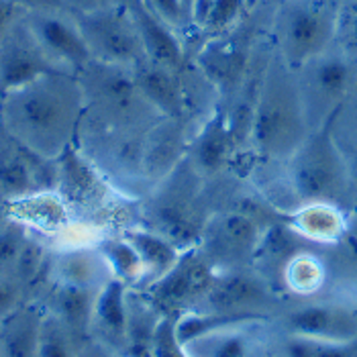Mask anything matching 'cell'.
<instances>
[{
	"instance_id": "24",
	"label": "cell",
	"mask_w": 357,
	"mask_h": 357,
	"mask_svg": "<svg viewBox=\"0 0 357 357\" xmlns=\"http://www.w3.org/2000/svg\"><path fill=\"white\" fill-rule=\"evenodd\" d=\"M43 312L37 306H19L0 321V356L37 357Z\"/></svg>"
},
{
	"instance_id": "32",
	"label": "cell",
	"mask_w": 357,
	"mask_h": 357,
	"mask_svg": "<svg viewBox=\"0 0 357 357\" xmlns=\"http://www.w3.org/2000/svg\"><path fill=\"white\" fill-rule=\"evenodd\" d=\"M78 349L74 347V335L55 317L45 314L39 329L37 357H76Z\"/></svg>"
},
{
	"instance_id": "22",
	"label": "cell",
	"mask_w": 357,
	"mask_h": 357,
	"mask_svg": "<svg viewBox=\"0 0 357 357\" xmlns=\"http://www.w3.org/2000/svg\"><path fill=\"white\" fill-rule=\"evenodd\" d=\"M288 225L310 243L335 245L347 231L349 220L341 206L329 202H308L298 204L290 215Z\"/></svg>"
},
{
	"instance_id": "33",
	"label": "cell",
	"mask_w": 357,
	"mask_h": 357,
	"mask_svg": "<svg viewBox=\"0 0 357 357\" xmlns=\"http://www.w3.org/2000/svg\"><path fill=\"white\" fill-rule=\"evenodd\" d=\"M29 235L25 225L17 219H6L0 227V275L15 270V264L27 243Z\"/></svg>"
},
{
	"instance_id": "6",
	"label": "cell",
	"mask_w": 357,
	"mask_h": 357,
	"mask_svg": "<svg viewBox=\"0 0 357 357\" xmlns=\"http://www.w3.org/2000/svg\"><path fill=\"white\" fill-rule=\"evenodd\" d=\"M339 4L335 0H288L275 17L278 57L298 70L329 52L337 35Z\"/></svg>"
},
{
	"instance_id": "1",
	"label": "cell",
	"mask_w": 357,
	"mask_h": 357,
	"mask_svg": "<svg viewBox=\"0 0 357 357\" xmlns=\"http://www.w3.org/2000/svg\"><path fill=\"white\" fill-rule=\"evenodd\" d=\"M82 121V86L68 70L50 72L0 98V127L50 160H57L78 141Z\"/></svg>"
},
{
	"instance_id": "8",
	"label": "cell",
	"mask_w": 357,
	"mask_h": 357,
	"mask_svg": "<svg viewBox=\"0 0 357 357\" xmlns=\"http://www.w3.org/2000/svg\"><path fill=\"white\" fill-rule=\"evenodd\" d=\"M215 275V266L198 245L186 249L162 278L145 286V304L158 317H180L202 303Z\"/></svg>"
},
{
	"instance_id": "43",
	"label": "cell",
	"mask_w": 357,
	"mask_h": 357,
	"mask_svg": "<svg viewBox=\"0 0 357 357\" xmlns=\"http://www.w3.org/2000/svg\"><path fill=\"white\" fill-rule=\"evenodd\" d=\"M76 357H119L112 349H109L107 345H102L96 339H86L82 347H78Z\"/></svg>"
},
{
	"instance_id": "37",
	"label": "cell",
	"mask_w": 357,
	"mask_h": 357,
	"mask_svg": "<svg viewBox=\"0 0 357 357\" xmlns=\"http://www.w3.org/2000/svg\"><path fill=\"white\" fill-rule=\"evenodd\" d=\"M145 2L160 19H164L169 27L182 29L190 25L188 15L182 6V0H145Z\"/></svg>"
},
{
	"instance_id": "31",
	"label": "cell",
	"mask_w": 357,
	"mask_h": 357,
	"mask_svg": "<svg viewBox=\"0 0 357 357\" xmlns=\"http://www.w3.org/2000/svg\"><path fill=\"white\" fill-rule=\"evenodd\" d=\"M286 357H357V337L351 341H317L288 335L284 343Z\"/></svg>"
},
{
	"instance_id": "19",
	"label": "cell",
	"mask_w": 357,
	"mask_h": 357,
	"mask_svg": "<svg viewBox=\"0 0 357 357\" xmlns=\"http://www.w3.org/2000/svg\"><path fill=\"white\" fill-rule=\"evenodd\" d=\"M133 76L145 100L162 119H180L184 110V88L180 74L151 59H141L133 68Z\"/></svg>"
},
{
	"instance_id": "35",
	"label": "cell",
	"mask_w": 357,
	"mask_h": 357,
	"mask_svg": "<svg viewBox=\"0 0 357 357\" xmlns=\"http://www.w3.org/2000/svg\"><path fill=\"white\" fill-rule=\"evenodd\" d=\"M174 323L176 317H162L158 321L151 339V357H190L184 345L176 339Z\"/></svg>"
},
{
	"instance_id": "40",
	"label": "cell",
	"mask_w": 357,
	"mask_h": 357,
	"mask_svg": "<svg viewBox=\"0 0 357 357\" xmlns=\"http://www.w3.org/2000/svg\"><path fill=\"white\" fill-rule=\"evenodd\" d=\"M17 303H19L17 286L6 275H0V321L6 319L13 310L19 308Z\"/></svg>"
},
{
	"instance_id": "3",
	"label": "cell",
	"mask_w": 357,
	"mask_h": 357,
	"mask_svg": "<svg viewBox=\"0 0 357 357\" xmlns=\"http://www.w3.org/2000/svg\"><path fill=\"white\" fill-rule=\"evenodd\" d=\"M84 92V114L110 133L147 135L162 116L141 94L133 70L90 59L76 74Z\"/></svg>"
},
{
	"instance_id": "11",
	"label": "cell",
	"mask_w": 357,
	"mask_h": 357,
	"mask_svg": "<svg viewBox=\"0 0 357 357\" xmlns=\"http://www.w3.org/2000/svg\"><path fill=\"white\" fill-rule=\"evenodd\" d=\"M200 304V310L268 319L266 310L272 306V290L261 275L245 272L243 268L227 270L217 272Z\"/></svg>"
},
{
	"instance_id": "48",
	"label": "cell",
	"mask_w": 357,
	"mask_h": 357,
	"mask_svg": "<svg viewBox=\"0 0 357 357\" xmlns=\"http://www.w3.org/2000/svg\"><path fill=\"white\" fill-rule=\"evenodd\" d=\"M0 98H2V96H0Z\"/></svg>"
},
{
	"instance_id": "49",
	"label": "cell",
	"mask_w": 357,
	"mask_h": 357,
	"mask_svg": "<svg viewBox=\"0 0 357 357\" xmlns=\"http://www.w3.org/2000/svg\"><path fill=\"white\" fill-rule=\"evenodd\" d=\"M0 357H2V356H0Z\"/></svg>"
},
{
	"instance_id": "13",
	"label": "cell",
	"mask_w": 357,
	"mask_h": 357,
	"mask_svg": "<svg viewBox=\"0 0 357 357\" xmlns=\"http://www.w3.org/2000/svg\"><path fill=\"white\" fill-rule=\"evenodd\" d=\"M25 23L57 68L78 74L92 59L78 23L59 15V10L25 13Z\"/></svg>"
},
{
	"instance_id": "20",
	"label": "cell",
	"mask_w": 357,
	"mask_h": 357,
	"mask_svg": "<svg viewBox=\"0 0 357 357\" xmlns=\"http://www.w3.org/2000/svg\"><path fill=\"white\" fill-rule=\"evenodd\" d=\"M261 323H243L213 331L184 345L190 357H264Z\"/></svg>"
},
{
	"instance_id": "15",
	"label": "cell",
	"mask_w": 357,
	"mask_h": 357,
	"mask_svg": "<svg viewBox=\"0 0 357 357\" xmlns=\"http://www.w3.org/2000/svg\"><path fill=\"white\" fill-rule=\"evenodd\" d=\"M127 288L129 286L116 278L107 280L96 292L90 323L92 339L107 345L119 357H123L129 345L131 304Z\"/></svg>"
},
{
	"instance_id": "25",
	"label": "cell",
	"mask_w": 357,
	"mask_h": 357,
	"mask_svg": "<svg viewBox=\"0 0 357 357\" xmlns=\"http://www.w3.org/2000/svg\"><path fill=\"white\" fill-rule=\"evenodd\" d=\"M55 274L59 278V284L82 288H100L112 278L96 248H72L61 251L55 259Z\"/></svg>"
},
{
	"instance_id": "39",
	"label": "cell",
	"mask_w": 357,
	"mask_h": 357,
	"mask_svg": "<svg viewBox=\"0 0 357 357\" xmlns=\"http://www.w3.org/2000/svg\"><path fill=\"white\" fill-rule=\"evenodd\" d=\"M341 249V257L343 261L357 270V222L356 225H347V231L343 233V237L335 243Z\"/></svg>"
},
{
	"instance_id": "44",
	"label": "cell",
	"mask_w": 357,
	"mask_h": 357,
	"mask_svg": "<svg viewBox=\"0 0 357 357\" xmlns=\"http://www.w3.org/2000/svg\"><path fill=\"white\" fill-rule=\"evenodd\" d=\"M25 13H37V10H59L63 8L61 0H15Z\"/></svg>"
},
{
	"instance_id": "28",
	"label": "cell",
	"mask_w": 357,
	"mask_h": 357,
	"mask_svg": "<svg viewBox=\"0 0 357 357\" xmlns=\"http://www.w3.org/2000/svg\"><path fill=\"white\" fill-rule=\"evenodd\" d=\"M249 0H196L192 25L204 29L211 37H219L235 27L245 15Z\"/></svg>"
},
{
	"instance_id": "4",
	"label": "cell",
	"mask_w": 357,
	"mask_h": 357,
	"mask_svg": "<svg viewBox=\"0 0 357 357\" xmlns=\"http://www.w3.org/2000/svg\"><path fill=\"white\" fill-rule=\"evenodd\" d=\"M339 110L333 112L321 127L312 129L288 160L290 190L298 204L329 202L341 206L354 188L343 151L333 133Z\"/></svg>"
},
{
	"instance_id": "50",
	"label": "cell",
	"mask_w": 357,
	"mask_h": 357,
	"mask_svg": "<svg viewBox=\"0 0 357 357\" xmlns=\"http://www.w3.org/2000/svg\"><path fill=\"white\" fill-rule=\"evenodd\" d=\"M356 92H357V90H356Z\"/></svg>"
},
{
	"instance_id": "46",
	"label": "cell",
	"mask_w": 357,
	"mask_h": 357,
	"mask_svg": "<svg viewBox=\"0 0 357 357\" xmlns=\"http://www.w3.org/2000/svg\"><path fill=\"white\" fill-rule=\"evenodd\" d=\"M4 220H6V217H4V215H2V211H0V227L4 225Z\"/></svg>"
},
{
	"instance_id": "23",
	"label": "cell",
	"mask_w": 357,
	"mask_h": 357,
	"mask_svg": "<svg viewBox=\"0 0 357 357\" xmlns=\"http://www.w3.org/2000/svg\"><path fill=\"white\" fill-rule=\"evenodd\" d=\"M102 188L98 169L84 155L78 141L57 158V192L74 202L96 198Z\"/></svg>"
},
{
	"instance_id": "18",
	"label": "cell",
	"mask_w": 357,
	"mask_h": 357,
	"mask_svg": "<svg viewBox=\"0 0 357 357\" xmlns=\"http://www.w3.org/2000/svg\"><path fill=\"white\" fill-rule=\"evenodd\" d=\"M249 47L237 37L225 33L211 37L198 52V68L219 90H233L248 74Z\"/></svg>"
},
{
	"instance_id": "21",
	"label": "cell",
	"mask_w": 357,
	"mask_h": 357,
	"mask_svg": "<svg viewBox=\"0 0 357 357\" xmlns=\"http://www.w3.org/2000/svg\"><path fill=\"white\" fill-rule=\"evenodd\" d=\"M35 194L37 188L29 147L0 127V202L17 204Z\"/></svg>"
},
{
	"instance_id": "36",
	"label": "cell",
	"mask_w": 357,
	"mask_h": 357,
	"mask_svg": "<svg viewBox=\"0 0 357 357\" xmlns=\"http://www.w3.org/2000/svg\"><path fill=\"white\" fill-rule=\"evenodd\" d=\"M43 264H45V251H43V248L37 241L27 239V243H25V248L21 251L13 272L19 275L21 280H33L35 275L41 272Z\"/></svg>"
},
{
	"instance_id": "45",
	"label": "cell",
	"mask_w": 357,
	"mask_h": 357,
	"mask_svg": "<svg viewBox=\"0 0 357 357\" xmlns=\"http://www.w3.org/2000/svg\"><path fill=\"white\" fill-rule=\"evenodd\" d=\"M194 4H196V0H182V6H184V10H186V15H188V21H190V25H192Z\"/></svg>"
},
{
	"instance_id": "41",
	"label": "cell",
	"mask_w": 357,
	"mask_h": 357,
	"mask_svg": "<svg viewBox=\"0 0 357 357\" xmlns=\"http://www.w3.org/2000/svg\"><path fill=\"white\" fill-rule=\"evenodd\" d=\"M341 151H343V158H345V164L349 169V178H351V186L357 188V131H354L349 139L343 143V141H337Z\"/></svg>"
},
{
	"instance_id": "14",
	"label": "cell",
	"mask_w": 357,
	"mask_h": 357,
	"mask_svg": "<svg viewBox=\"0 0 357 357\" xmlns=\"http://www.w3.org/2000/svg\"><path fill=\"white\" fill-rule=\"evenodd\" d=\"M288 335L317 341H351L357 337V308L343 303H310L286 317Z\"/></svg>"
},
{
	"instance_id": "30",
	"label": "cell",
	"mask_w": 357,
	"mask_h": 357,
	"mask_svg": "<svg viewBox=\"0 0 357 357\" xmlns=\"http://www.w3.org/2000/svg\"><path fill=\"white\" fill-rule=\"evenodd\" d=\"M284 284L296 294H312L327 280V266L310 251H298L282 270Z\"/></svg>"
},
{
	"instance_id": "42",
	"label": "cell",
	"mask_w": 357,
	"mask_h": 357,
	"mask_svg": "<svg viewBox=\"0 0 357 357\" xmlns=\"http://www.w3.org/2000/svg\"><path fill=\"white\" fill-rule=\"evenodd\" d=\"M61 2H63V6H70L78 15H82V13H90V10H98V8H105V6L125 2V0H61Z\"/></svg>"
},
{
	"instance_id": "7",
	"label": "cell",
	"mask_w": 357,
	"mask_h": 357,
	"mask_svg": "<svg viewBox=\"0 0 357 357\" xmlns=\"http://www.w3.org/2000/svg\"><path fill=\"white\" fill-rule=\"evenodd\" d=\"M308 129L321 127L357 90V59L333 50L294 70Z\"/></svg>"
},
{
	"instance_id": "38",
	"label": "cell",
	"mask_w": 357,
	"mask_h": 357,
	"mask_svg": "<svg viewBox=\"0 0 357 357\" xmlns=\"http://www.w3.org/2000/svg\"><path fill=\"white\" fill-rule=\"evenodd\" d=\"M25 17V10L15 0H0V41Z\"/></svg>"
},
{
	"instance_id": "16",
	"label": "cell",
	"mask_w": 357,
	"mask_h": 357,
	"mask_svg": "<svg viewBox=\"0 0 357 357\" xmlns=\"http://www.w3.org/2000/svg\"><path fill=\"white\" fill-rule=\"evenodd\" d=\"M125 4L135 21L147 59L165 66L169 70L182 72L186 66V55L176 29L169 27L164 19H160L147 6L145 0H125Z\"/></svg>"
},
{
	"instance_id": "29",
	"label": "cell",
	"mask_w": 357,
	"mask_h": 357,
	"mask_svg": "<svg viewBox=\"0 0 357 357\" xmlns=\"http://www.w3.org/2000/svg\"><path fill=\"white\" fill-rule=\"evenodd\" d=\"M96 249L100 251L107 268L112 278L129 284L143 282V264L139 259L137 249L133 243L123 237H105L96 243Z\"/></svg>"
},
{
	"instance_id": "34",
	"label": "cell",
	"mask_w": 357,
	"mask_h": 357,
	"mask_svg": "<svg viewBox=\"0 0 357 357\" xmlns=\"http://www.w3.org/2000/svg\"><path fill=\"white\" fill-rule=\"evenodd\" d=\"M335 43H339L343 54L357 59V0H345L339 4Z\"/></svg>"
},
{
	"instance_id": "17",
	"label": "cell",
	"mask_w": 357,
	"mask_h": 357,
	"mask_svg": "<svg viewBox=\"0 0 357 357\" xmlns=\"http://www.w3.org/2000/svg\"><path fill=\"white\" fill-rule=\"evenodd\" d=\"M233 147L235 129L231 125V119L222 110H217L202 123L196 135L188 141L186 160L200 176H213L229 164Z\"/></svg>"
},
{
	"instance_id": "26",
	"label": "cell",
	"mask_w": 357,
	"mask_h": 357,
	"mask_svg": "<svg viewBox=\"0 0 357 357\" xmlns=\"http://www.w3.org/2000/svg\"><path fill=\"white\" fill-rule=\"evenodd\" d=\"M98 288H82L72 284H57L54 292V310L66 329L74 335V339H88L90 337V323H92V310L96 301Z\"/></svg>"
},
{
	"instance_id": "47",
	"label": "cell",
	"mask_w": 357,
	"mask_h": 357,
	"mask_svg": "<svg viewBox=\"0 0 357 357\" xmlns=\"http://www.w3.org/2000/svg\"><path fill=\"white\" fill-rule=\"evenodd\" d=\"M249 2H253V0H249Z\"/></svg>"
},
{
	"instance_id": "27",
	"label": "cell",
	"mask_w": 357,
	"mask_h": 357,
	"mask_svg": "<svg viewBox=\"0 0 357 357\" xmlns=\"http://www.w3.org/2000/svg\"><path fill=\"white\" fill-rule=\"evenodd\" d=\"M125 237L137 249L139 259L143 264V282L145 286L162 275L178 261L182 249L176 248L167 237L151 229H129Z\"/></svg>"
},
{
	"instance_id": "2",
	"label": "cell",
	"mask_w": 357,
	"mask_h": 357,
	"mask_svg": "<svg viewBox=\"0 0 357 357\" xmlns=\"http://www.w3.org/2000/svg\"><path fill=\"white\" fill-rule=\"evenodd\" d=\"M308 133L296 74L275 54L259 78L251 107V145L266 160L288 162Z\"/></svg>"
},
{
	"instance_id": "5",
	"label": "cell",
	"mask_w": 357,
	"mask_h": 357,
	"mask_svg": "<svg viewBox=\"0 0 357 357\" xmlns=\"http://www.w3.org/2000/svg\"><path fill=\"white\" fill-rule=\"evenodd\" d=\"M200 180L202 176L186 160L176 165L145 206L151 231L167 237L182 251L196 248L206 220L200 211Z\"/></svg>"
},
{
	"instance_id": "10",
	"label": "cell",
	"mask_w": 357,
	"mask_h": 357,
	"mask_svg": "<svg viewBox=\"0 0 357 357\" xmlns=\"http://www.w3.org/2000/svg\"><path fill=\"white\" fill-rule=\"evenodd\" d=\"M268 229L245 213H220L206 220L198 249L217 272L241 270L253 261Z\"/></svg>"
},
{
	"instance_id": "12",
	"label": "cell",
	"mask_w": 357,
	"mask_h": 357,
	"mask_svg": "<svg viewBox=\"0 0 357 357\" xmlns=\"http://www.w3.org/2000/svg\"><path fill=\"white\" fill-rule=\"evenodd\" d=\"M55 70L61 68L43 52L25 17L0 41V96Z\"/></svg>"
},
{
	"instance_id": "9",
	"label": "cell",
	"mask_w": 357,
	"mask_h": 357,
	"mask_svg": "<svg viewBox=\"0 0 357 357\" xmlns=\"http://www.w3.org/2000/svg\"><path fill=\"white\" fill-rule=\"evenodd\" d=\"M92 59L133 68L145 59V50L135 21L125 2L82 13L76 17Z\"/></svg>"
}]
</instances>
